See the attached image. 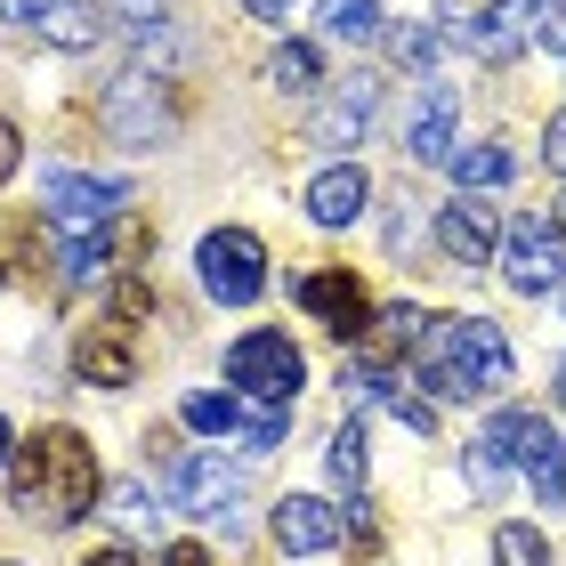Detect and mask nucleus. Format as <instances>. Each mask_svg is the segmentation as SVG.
<instances>
[{"instance_id":"nucleus-1","label":"nucleus","mask_w":566,"mask_h":566,"mask_svg":"<svg viewBox=\"0 0 566 566\" xmlns=\"http://www.w3.org/2000/svg\"><path fill=\"white\" fill-rule=\"evenodd\" d=\"M106 494L97 453L82 429H33L24 453H9V510L41 534H65L73 518H90V502Z\"/></svg>"},{"instance_id":"nucleus-2","label":"nucleus","mask_w":566,"mask_h":566,"mask_svg":"<svg viewBox=\"0 0 566 566\" xmlns=\"http://www.w3.org/2000/svg\"><path fill=\"white\" fill-rule=\"evenodd\" d=\"M413 356H421V380L437 397L478 405V389H502L510 380V340H502V324H485V316H429Z\"/></svg>"},{"instance_id":"nucleus-3","label":"nucleus","mask_w":566,"mask_h":566,"mask_svg":"<svg viewBox=\"0 0 566 566\" xmlns=\"http://www.w3.org/2000/svg\"><path fill=\"white\" fill-rule=\"evenodd\" d=\"M300 380H307V365H300V348L283 340V332H243V340L227 348V389L243 405H292Z\"/></svg>"},{"instance_id":"nucleus-4","label":"nucleus","mask_w":566,"mask_h":566,"mask_svg":"<svg viewBox=\"0 0 566 566\" xmlns=\"http://www.w3.org/2000/svg\"><path fill=\"white\" fill-rule=\"evenodd\" d=\"M195 268H202V292L219 307H251L268 292V243L251 235V227H211L202 251H195Z\"/></svg>"},{"instance_id":"nucleus-5","label":"nucleus","mask_w":566,"mask_h":566,"mask_svg":"<svg viewBox=\"0 0 566 566\" xmlns=\"http://www.w3.org/2000/svg\"><path fill=\"white\" fill-rule=\"evenodd\" d=\"M502 275H510V292H526V300H543L566 283V235H558V219L543 211H518L502 227Z\"/></svg>"},{"instance_id":"nucleus-6","label":"nucleus","mask_w":566,"mask_h":566,"mask_svg":"<svg viewBox=\"0 0 566 566\" xmlns=\"http://www.w3.org/2000/svg\"><path fill=\"white\" fill-rule=\"evenodd\" d=\"M163 494L195 518H235V494H243V461H219V453H187L163 470Z\"/></svg>"},{"instance_id":"nucleus-7","label":"nucleus","mask_w":566,"mask_h":566,"mask_svg":"<svg viewBox=\"0 0 566 566\" xmlns=\"http://www.w3.org/2000/svg\"><path fill=\"white\" fill-rule=\"evenodd\" d=\"M437 33L461 41V49H478V57H510V49L526 41V17H518V0H437Z\"/></svg>"},{"instance_id":"nucleus-8","label":"nucleus","mask_w":566,"mask_h":566,"mask_svg":"<svg viewBox=\"0 0 566 566\" xmlns=\"http://www.w3.org/2000/svg\"><path fill=\"white\" fill-rule=\"evenodd\" d=\"M373 106H380V73H348L340 90L316 97V122H307V138H316L324 154H356L373 130Z\"/></svg>"},{"instance_id":"nucleus-9","label":"nucleus","mask_w":566,"mask_h":566,"mask_svg":"<svg viewBox=\"0 0 566 566\" xmlns=\"http://www.w3.org/2000/svg\"><path fill=\"white\" fill-rule=\"evenodd\" d=\"M300 307H307L316 324L340 332V348L373 332V300H365V283H356L348 268H316V275H300Z\"/></svg>"},{"instance_id":"nucleus-10","label":"nucleus","mask_w":566,"mask_h":566,"mask_svg":"<svg viewBox=\"0 0 566 566\" xmlns=\"http://www.w3.org/2000/svg\"><path fill=\"white\" fill-rule=\"evenodd\" d=\"M122 202H130V187H122V178H82V170H57V178H49V219H57L65 235L106 227Z\"/></svg>"},{"instance_id":"nucleus-11","label":"nucleus","mask_w":566,"mask_h":566,"mask_svg":"<svg viewBox=\"0 0 566 566\" xmlns=\"http://www.w3.org/2000/svg\"><path fill=\"white\" fill-rule=\"evenodd\" d=\"M268 534H275V551H292V558H316L340 543V510L316 502V494H283L268 510Z\"/></svg>"},{"instance_id":"nucleus-12","label":"nucleus","mask_w":566,"mask_h":566,"mask_svg":"<svg viewBox=\"0 0 566 566\" xmlns=\"http://www.w3.org/2000/svg\"><path fill=\"white\" fill-rule=\"evenodd\" d=\"M437 251H446L453 268H478L485 251H502V227H494V202H478V195H461L437 211Z\"/></svg>"},{"instance_id":"nucleus-13","label":"nucleus","mask_w":566,"mask_h":566,"mask_svg":"<svg viewBox=\"0 0 566 566\" xmlns=\"http://www.w3.org/2000/svg\"><path fill=\"white\" fill-rule=\"evenodd\" d=\"M453 122H461L453 82H429L413 97V114H405V154H413V163H446L453 154Z\"/></svg>"},{"instance_id":"nucleus-14","label":"nucleus","mask_w":566,"mask_h":566,"mask_svg":"<svg viewBox=\"0 0 566 566\" xmlns=\"http://www.w3.org/2000/svg\"><path fill=\"white\" fill-rule=\"evenodd\" d=\"M73 365H82V380H97V389H130V380H138V340H130V324L106 316L97 332H82Z\"/></svg>"},{"instance_id":"nucleus-15","label":"nucleus","mask_w":566,"mask_h":566,"mask_svg":"<svg viewBox=\"0 0 566 566\" xmlns=\"http://www.w3.org/2000/svg\"><path fill=\"white\" fill-rule=\"evenodd\" d=\"M365 202H373V178L356 170V163H332L307 178V219L316 227H348V219H365Z\"/></svg>"},{"instance_id":"nucleus-16","label":"nucleus","mask_w":566,"mask_h":566,"mask_svg":"<svg viewBox=\"0 0 566 566\" xmlns=\"http://www.w3.org/2000/svg\"><path fill=\"white\" fill-rule=\"evenodd\" d=\"M518 461H526V478H534V494H543V502H566V437H558L551 421L526 413V429H518Z\"/></svg>"},{"instance_id":"nucleus-17","label":"nucleus","mask_w":566,"mask_h":566,"mask_svg":"<svg viewBox=\"0 0 566 566\" xmlns=\"http://www.w3.org/2000/svg\"><path fill=\"white\" fill-rule=\"evenodd\" d=\"M518 429H526V413H518V405H502V413L478 429V446H470V485H478V494H494L502 461H518Z\"/></svg>"},{"instance_id":"nucleus-18","label":"nucleus","mask_w":566,"mask_h":566,"mask_svg":"<svg viewBox=\"0 0 566 566\" xmlns=\"http://www.w3.org/2000/svg\"><path fill=\"white\" fill-rule=\"evenodd\" d=\"M421 332H429V316H421L413 300H397V307H373L365 348H373V356H413V348H421Z\"/></svg>"},{"instance_id":"nucleus-19","label":"nucleus","mask_w":566,"mask_h":566,"mask_svg":"<svg viewBox=\"0 0 566 566\" xmlns=\"http://www.w3.org/2000/svg\"><path fill=\"white\" fill-rule=\"evenodd\" d=\"M446 170H453L461 195H485V187H502V178H510V154H502L494 138H478V146H453Z\"/></svg>"},{"instance_id":"nucleus-20","label":"nucleus","mask_w":566,"mask_h":566,"mask_svg":"<svg viewBox=\"0 0 566 566\" xmlns=\"http://www.w3.org/2000/svg\"><path fill=\"white\" fill-rule=\"evenodd\" d=\"M178 421H187L195 437H235V429H243V397H219V389H195L187 405H178Z\"/></svg>"},{"instance_id":"nucleus-21","label":"nucleus","mask_w":566,"mask_h":566,"mask_svg":"<svg viewBox=\"0 0 566 566\" xmlns=\"http://www.w3.org/2000/svg\"><path fill=\"white\" fill-rule=\"evenodd\" d=\"M316 24H324V33L332 41H380V9H373V0H316Z\"/></svg>"},{"instance_id":"nucleus-22","label":"nucleus","mask_w":566,"mask_h":566,"mask_svg":"<svg viewBox=\"0 0 566 566\" xmlns=\"http://www.w3.org/2000/svg\"><path fill=\"white\" fill-rule=\"evenodd\" d=\"M380 41H389V57H397L405 73H429L437 49H446V33H437V24H380Z\"/></svg>"},{"instance_id":"nucleus-23","label":"nucleus","mask_w":566,"mask_h":566,"mask_svg":"<svg viewBox=\"0 0 566 566\" xmlns=\"http://www.w3.org/2000/svg\"><path fill=\"white\" fill-rule=\"evenodd\" d=\"M268 82H275V90H316V82H324V57H316L307 41H275Z\"/></svg>"},{"instance_id":"nucleus-24","label":"nucleus","mask_w":566,"mask_h":566,"mask_svg":"<svg viewBox=\"0 0 566 566\" xmlns=\"http://www.w3.org/2000/svg\"><path fill=\"white\" fill-rule=\"evenodd\" d=\"M324 470H332V485H348V494L365 485V429H356V421H340V429H332V446H324Z\"/></svg>"},{"instance_id":"nucleus-25","label":"nucleus","mask_w":566,"mask_h":566,"mask_svg":"<svg viewBox=\"0 0 566 566\" xmlns=\"http://www.w3.org/2000/svg\"><path fill=\"white\" fill-rule=\"evenodd\" d=\"M106 260H114L106 227H90V235H65V283H90V275H106Z\"/></svg>"},{"instance_id":"nucleus-26","label":"nucleus","mask_w":566,"mask_h":566,"mask_svg":"<svg viewBox=\"0 0 566 566\" xmlns=\"http://www.w3.org/2000/svg\"><path fill=\"white\" fill-rule=\"evenodd\" d=\"M494 566H551V551L534 526H494Z\"/></svg>"},{"instance_id":"nucleus-27","label":"nucleus","mask_w":566,"mask_h":566,"mask_svg":"<svg viewBox=\"0 0 566 566\" xmlns=\"http://www.w3.org/2000/svg\"><path fill=\"white\" fill-rule=\"evenodd\" d=\"M518 17H526V33L543 41V49L566 57V0H518Z\"/></svg>"},{"instance_id":"nucleus-28","label":"nucleus","mask_w":566,"mask_h":566,"mask_svg":"<svg viewBox=\"0 0 566 566\" xmlns=\"http://www.w3.org/2000/svg\"><path fill=\"white\" fill-rule=\"evenodd\" d=\"M283 429H292V405H260V413H251V429H243V453H275Z\"/></svg>"},{"instance_id":"nucleus-29","label":"nucleus","mask_w":566,"mask_h":566,"mask_svg":"<svg viewBox=\"0 0 566 566\" xmlns=\"http://www.w3.org/2000/svg\"><path fill=\"white\" fill-rule=\"evenodd\" d=\"M146 307H154V292H146V275H122V283H114V324H138Z\"/></svg>"},{"instance_id":"nucleus-30","label":"nucleus","mask_w":566,"mask_h":566,"mask_svg":"<svg viewBox=\"0 0 566 566\" xmlns=\"http://www.w3.org/2000/svg\"><path fill=\"white\" fill-rule=\"evenodd\" d=\"M49 17H57V0H0V24H17V33H41Z\"/></svg>"},{"instance_id":"nucleus-31","label":"nucleus","mask_w":566,"mask_h":566,"mask_svg":"<svg viewBox=\"0 0 566 566\" xmlns=\"http://www.w3.org/2000/svg\"><path fill=\"white\" fill-rule=\"evenodd\" d=\"M389 413H397L405 429H413V437H429V429H437V405H421L413 389H389Z\"/></svg>"},{"instance_id":"nucleus-32","label":"nucleus","mask_w":566,"mask_h":566,"mask_svg":"<svg viewBox=\"0 0 566 566\" xmlns=\"http://www.w3.org/2000/svg\"><path fill=\"white\" fill-rule=\"evenodd\" d=\"M114 518L130 526V534H146V485H122V494H114Z\"/></svg>"},{"instance_id":"nucleus-33","label":"nucleus","mask_w":566,"mask_h":566,"mask_svg":"<svg viewBox=\"0 0 566 566\" xmlns=\"http://www.w3.org/2000/svg\"><path fill=\"white\" fill-rule=\"evenodd\" d=\"M543 163L566 178V114H551V122H543Z\"/></svg>"},{"instance_id":"nucleus-34","label":"nucleus","mask_w":566,"mask_h":566,"mask_svg":"<svg viewBox=\"0 0 566 566\" xmlns=\"http://www.w3.org/2000/svg\"><path fill=\"white\" fill-rule=\"evenodd\" d=\"M17 163H24V138H17V122H0V187L17 178Z\"/></svg>"},{"instance_id":"nucleus-35","label":"nucleus","mask_w":566,"mask_h":566,"mask_svg":"<svg viewBox=\"0 0 566 566\" xmlns=\"http://www.w3.org/2000/svg\"><path fill=\"white\" fill-rule=\"evenodd\" d=\"M292 9H300V0H243V17H260V24H283Z\"/></svg>"},{"instance_id":"nucleus-36","label":"nucleus","mask_w":566,"mask_h":566,"mask_svg":"<svg viewBox=\"0 0 566 566\" xmlns=\"http://www.w3.org/2000/svg\"><path fill=\"white\" fill-rule=\"evenodd\" d=\"M163 566H211V551H202V543H170V558Z\"/></svg>"},{"instance_id":"nucleus-37","label":"nucleus","mask_w":566,"mask_h":566,"mask_svg":"<svg viewBox=\"0 0 566 566\" xmlns=\"http://www.w3.org/2000/svg\"><path fill=\"white\" fill-rule=\"evenodd\" d=\"M82 566H138V551H90Z\"/></svg>"},{"instance_id":"nucleus-38","label":"nucleus","mask_w":566,"mask_h":566,"mask_svg":"<svg viewBox=\"0 0 566 566\" xmlns=\"http://www.w3.org/2000/svg\"><path fill=\"white\" fill-rule=\"evenodd\" d=\"M9 453H17V429H9V413H0V470H9Z\"/></svg>"},{"instance_id":"nucleus-39","label":"nucleus","mask_w":566,"mask_h":566,"mask_svg":"<svg viewBox=\"0 0 566 566\" xmlns=\"http://www.w3.org/2000/svg\"><path fill=\"white\" fill-rule=\"evenodd\" d=\"M558 405H566V365H558Z\"/></svg>"},{"instance_id":"nucleus-40","label":"nucleus","mask_w":566,"mask_h":566,"mask_svg":"<svg viewBox=\"0 0 566 566\" xmlns=\"http://www.w3.org/2000/svg\"><path fill=\"white\" fill-rule=\"evenodd\" d=\"M558 235H566V202H558Z\"/></svg>"}]
</instances>
